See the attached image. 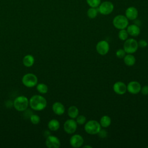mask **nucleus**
Instances as JSON below:
<instances>
[{
  "mask_svg": "<svg viewBox=\"0 0 148 148\" xmlns=\"http://www.w3.org/2000/svg\"><path fill=\"white\" fill-rule=\"evenodd\" d=\"M83 138L79 134L73 135L69 139V143L71 146L75 148L80 147L83 145Z\"/></svg>",
  "mask_w": 148,
  "mask_h": 148,
  "instance_id": "obj_11",
  "label": "nucleus"
},
{
  "mask_svg": "<svg viewBox=\"0 0 148 148\" xmlns=\"http://www.w3.org/2000/svg\"><path fill=\"white\" fill-rule=\"evenodd\" d=\"M29 105L28 99L24 95H20L15 98L13 102L14 108L20 112H23L27 110Z\"/></svg>",
  "mask_w": 148,
  "mask_h": 148,
  "instance_id": "obj_3",
  "label": "nucleus"
},
{
  "mask_svg": "<svg viewBox=\"0 0 148 148\" xmlns=\"http://www.w3.org/2000/svg\"><path fill=\"white\" fill-rule=\"evenodd\" d=\"M83 147H84V148H85V147L91 148V147H92V146H90V145H85V146H83Z\"/></svg>",
  "mask_w": 148,
  "mask_h": 148,
  "instance_id": "obj_32",
  "label": "nucleus"
},
{
  "mask_svg": "<svg viewBox=\"0 0 148 148\" xmlns=\"http://www.w3.org/2000/svg\"><path fill=\"white\" fill-rule=\"evenodd\" d=\"M86 2L90 7L98 8L101 3V0H86Z\"/></svg>",
  "mask_w": 148,
  "mask_h": 148,
  "instance_id": "obj_25",
  "label": "nucleus"
},
{
  "mask_svg": "<svg viewBox=\"0 0 148 148\" xmlns=\"http://www.w3.org/2000/svg\"><path fill=\"white\" fill-rule=\"evenodd\" d=\"M138 47L141 48H145L148 45L147 41H146L145 39L139 40V41L138 42Z\"/></svg>",
  "mask_w": 148,
  "mask_h": 148,
  "instance_id": "obj_29",
  "label": "nucleus"
},
{
  "mask_svg": "<svg viewBox=\"0 0 148 148\" xmlns=\"http://www.w3.org/2000/svg\"><path fill=\"white\" fill-rule=\"evenodd\" d=\"M128 20L125 16L119 14L116 16L113 20V25L118 29H125L128 25Z\"/></svg>",
  "mask_w": 148,
  "mask_h": 148,
  "instance_id": "obj_5",
  "label": "nucleus"
},
{
  "mask_svg": "<svg viewBox=\"0 0 148 148\" xmlns=\"http://www.w3.org/2000/svg\"><path fill=\"white\" fill-rule=\"evenodd\" d=\"M97 134L101 138H105L108 135V132L105 130L101 129Z\"/></svg>",
  "mask_w": 148,
  "mask_h": 148,
  "instance_id": "obj_30",
  "label": "nucleus"
},
{
  "mask_svg": "<svg viewBox=\"0 0 148 148\" xmlns=\"http://www.w3.org/2000/svg\"><path fill=\"white\" fill-rule=\"evenodd\" d=\"M147 43H148V40H147Z\"/></svg>",
  "mask_w": 148,
  "mask_h": 148,
  "instance_id": "obj_33",
  "label": "nucleus"
},
{
  "mask_svg": "<svg viewBox=\"0 0 148 148\" xmlns=\"http://www.w3.org/2000/svg\"><path fill=\"white\" fill-rule=\"evenodd\" d=\"M123 59L125 64L129 66H133L136 62V58L132 54H126Z\"/></svg>",
  "mask_w": 148,
  "mask_h": 148,
  "instance_id": "obj_17",
  "label": "nucleus"
},
{
  "mask_svg": "<svg viewBox=\"0 0 148 148\" xmlns=\"http://www.w3.org/2000/svg\"><path fill=\"white\" fill-rule=\"evenodd\" d=\"M68 114L71 119H76L79 115V109L76 106H71L68 109Z\"/></svg>",
  "mask_w": 148,
  "mask_h": 148,
  "instance_id": "obj_20",
  "label": "nucleus"
},
{
  "mask_svg": "<svg viewBox=\"0 0 148 148\" xmlns=\"http://www.w3.org/2000/svg\"><path fill=\"white\" fill-rule=\"evenodd\" d=\"M114 9V5L110 1H104L100 3L98 7V12L103 15H108L110 14Z\"/></svg>",
  "mask_w": 148,
  "mask_h": 148,
  "instance_id": "obj_7",
  "label": "nucleus"
},
{
  "mask_svg": "<svg viewBox=\"0 0 148 148\" xmlns=\"http://www.w3.org/2000/svg\"><path fill=\"white\" fill-rule=\"evenodd\" d=\"M98 13V8H92L90 7L87 12V16L90 18H94L97 16Z\"/></svg>",
  "mask_w": 148,
  "mask_h": 148,
  "instance_id": "obj_22",
  "label": "nucleus"
},
{
  "mask_svg": "<svg viewBox=\"0 0 148 148\" xmlns=\"http://www.w3.org/2000/svg\"><path fill=\"white\" fill-rule=\"evenodd\" d=\"M138 41L134 38L127 39L123 45V49L127 54H133L138 49Z\"/></svg>",
  "mask_w": 148,
  "mask_h": 148,
  "instance_id": "obj_4",
  "label": "nucleus"
},
{
  "mask_svg": "<svg viewBox=\"0 0 148 148\" xmlns=\"http://www.w3.org/2000/svg\"><path fill=\"white\" fill-rule=\"evenodd\" d=\"M109 43L104 40L99 41L96 45V50L101 56L106 55L109 52Z\"/></svg>",
  "mask_w": 148,
  "mask_h": 148,
  "instance_id": "obj_9",
  "label": "nucleus"
},
{
  "mask_svg": "<svg viewBox=\"0 0 148 148\" xmlns=\"http://www.w3.org/2000/svg\"><path fill=\"white\" fill-rule=\"evenodd\" d=\"M114 92L118 95H123L127 92V85L123 82H116L113 86Z\"/></svg>",
  "mask_w": 148,
  "mask_h": 148,
  "instance_id": "obj_13",
  "label": "nucleus"
},
{
  "mask_svg": "<svg viewBox=\"0 0 148 148\" xmlns=\"http://www.w3.org/2000/svg\"><path fill=\"white\" fill-rule=\"evenodd\" d=\"M52 109L57 115H62L64 113L65 109L64 105L60 102H56L53 104Z\"/></svg>",
  "mask_w": 148,
  "mask_h": 148,
  "instance_id": "obj_15",
  "label": "nucleus"
},
{
  "mask_svg": "<svg viewBox=\"0 0 148 148\" xmlns=\"http://www.w3.org/2000/svg\"><path fill=\"white\" fill-rule=\"evenodd\" d=\"M125 16L130 20H134L138 16V11L137 9L134 6L128 7L125 12Z\"/></svg>",
  "mask_w": 148,
  "mask_h": 148,
  "instance_id": "obj_14",
  "label": "nucleus"
},
{
  "mask_svg": "<svg viewBox=\"0 0 148 148\" xmlns=\"http://www.w3.org/2000/svg\"><path fill=\"white\" fill-rule=\"evenodd\" d=\"M140 92L143 95H148V86H144L143 87H141Z\"/></svg>",
  "mask_w": 148,
  "mask_h": 148,
  "instance_id": "obj_31",
  "label": "nucleus"
},
{
  "mask_svg": "<svg viewBox=\"0 0 148 148\" xmlns=\"http://www.w3.org/2000/svg\"><path fill=\"white\" fill-rule=\"evenodd\" d=\"M99 123L101 127L107 128L109 127L111 124V119L109 116L104 115L101 118Z\"/></svg>",
  "mask_w": 148,
  "mask_h": 148,
  "instance_id": "obj_21",
  "label": "nucleus"
},
{
  "mask_svg": "<svg viewBox=\"0 0 148 148\" xmlns=\"http://www.w3.org/2000/svg\"><path fill=\"white\" fill-rule=\"evenodd\" d=\"M126 52L124 51L123 49H118L116 52V56L119 58H123L126 55Z\"/></svg>",
  "mask_w": 148,
  "mask_h": 148,
  "instance_id": "obj_28",
  "label": "nucleus"
},
{
  "mask_svg": "<svg viewBox=\"0 0 148 148\" xmlns=\"http://www.w3.org/2000/svg\"><path fill=\"white\" fill-rule=\"evenodd\" d=\"M46 145L49 148H58L61 146V142L57 136L49 135L46 138Z\"/></svg>",
  "mask_w": 148,
  "mask_h": 148,
  "instance_id": "obj_12",
  "label": "nucleus"
},
{
  "mask_svg": "<svg viewBox=\"0 0 148 148\" xmlns=\"http://www.w3.org/2000/svg\"><path fill=\"white\" fill-rule=\"evenodd\" d=\"M34 57L31 54L25 56L23 59V63L26 67H31L34 64Z\"/></svg>",
  "mask_w": 148,
  "mask_h": 148,
  "instance_id": "obj_18",
  "label": "nucleus"
},
{
  "mask_svg": "<svg viewBox=\"0 0 148 148\" xmlns=\"http://www.w3.org/2000/svg\"><path fill=\"white\" fill-rule=\"evenodd\" d=\"M77 127V124L73 119H68L64 124V130L68 134H72L75 132Z\"/></svg>",
  "mask_w": 148,
  "mask_h": 148,
  "instance_id": "obj_8",
  "label": "nucleus"
},
{
  "mask_svg": "<svg viewBox=\"0 0 148 148\" xmlns=\"http://www.w3.org/2000/svg\"><path fill=\"white\" fill-rule=\"evenodd\" d=\"M76 119V121L79 125H83L86 123V117L84 115H78Z\"/></svg>",
  "mask_w": 148,
  "mask_h": 148,
  "instance_id": "obj_26",
  "label": "nucleus"
},
{
  "mask_svg": "<svg viewBox=\"0 0 148 148\" xmlns=\"http://www.w3.org/2000/svg\"><path fill=\"white\" fill-rule=\"evenodd\" d=\"M22 83L27 87H32L37 85L38 77L33 73H26L22 77Z\"/></svg>",
  "mask_w": 148,
  "mask_h": 148,
  "instance_id": "obj_6",
  "label": "nucleus"
},
{
  "mask_svg": "<svg viewBox=\"0 0 148 148\" xmlns=\"http://www.w3.org/2000/svg\"><path fill=\"white\" fill-rule=\"evenodd\" d=\"M37 91L40 94H46L48 91V87L46 84L44 83H39L36 86Z\"/></svg>",
  "mask_w": 148,
  "mask_h": 148,
  "instance_id": "obj_23",
  "label": "nucleus"
},
{
  "mask_svg": "<svg viewBox=\"0 0 148 148\" xmlns=\"http://www.w3.org/2000/svg\"><path fill=\"white\" fill-rule=\"evenodd\" d=\"M29 104L33 110L40 111L46 107L47 101L40 95H34L29 100Z\"/></svg>",
  "mask_w": 148,
  "mask_h": 148,
  "instance_id": "obj_1",
  "label": "nucleus"
},
{
  "mask_svg": "<svg viewBox=\"0 0 148 148\" xmlns=\"http://www.w3.org/2000/svg\"><path fill=\"white\" fill-rule=\"evenodd\" d=\"M31 122L33 124H38L40 122V117L37 114H32L29 117Z\"/></svg>",
  "mask_w": 148,
  "mask_h": 148,
  "instance_id": "obj_27",
  "label": "nucleus"
},
{
  "mask_svg": "<svg viewBox=\"0 0 148 148\" xmlns=\"http://www.w3.org/2000/svg\"><path fill=\"white\" fill-rule=\"evenodd\" d=\"M141 85L137 81L130 82L127 86V90L132 94H137L140 92Z\"/></svg>",
  "mask_w": 148,
  "mask_h": 148,
  "instance_id": "obj_10",
  "label": "nucleus"
},
{
  "mask_svg": "<svg viewBox=\"0 0 148 148\" xmlns=\"http://www.w3.org/2000/svg\"><path fill=\"white\" fill-rule=\"evenodd\" d=\"M47 126L50 131H56L59 129L60 127V124L57 120L51 119L49 121Z\"/></svg>",
  "mask_w": 148,
  "mask_h": 148,
  "instance_id": "obj_19",
  "label": "nucleus"
},
{
  "mask_svg": "<svg viewBox=\"0 0 148 148\" xmlns=\"http://www.w3.org/2000/svg\"><path fill=\"white\" fill-rule=\"evenodd\" d=\"M118 37L121 40H123V41H125L127 39H128V34L127 31V29H120V31L119 32V34H118Z\"/></svg>",
  "mask_w": 148,
  "mask_h": 148,
  "instance_id": "obj_24",
  "label": "nucleus"
},
{
  "mask_svg": "<svg viewBox=\"0 0 148 148\" xmlns=\"http://www.w3.org/2000/svg\"><path fill=\"white\" fill-rule=\"evenodd\" d=\"M84 130L85 131L90 135H95L101 129V126L99 122L97 120H89L84 124Z\"/></svg>",
  "mask_w": 148,
  "mask_h": 148,
  "instance_id": "obj_2",
  "label": "nucleus"
},
{
  "mask_svg": "<svg viewBox=\"0 0 148 148\" xmlns=\"http://www.w3.org/2000/svg\"><path fill=\"white\" fill-rule=\"evenodd\" d=\"M127 31L128 35L135 37L138 36L140 33V28L136 24H131L127 27Z\"/></svg>",
  "mask_w": 148,
  "mask_h": 148,
  "instance_id": "obj_16",
  "label": "nucleus"
}]
</instances>
